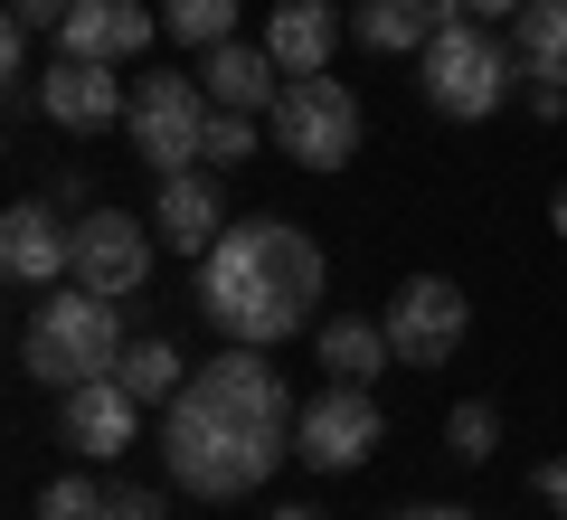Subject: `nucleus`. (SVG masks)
I'll return each instance as SVG.
<instances>
[{
  "label": "nucleus",
  "instance_id": "1",
  "mask_svg": "<svg viewBox=\"0 0 567 520\" xmlns=\"http://www.w3.org/2000/svg\"><path fill=\"white\" fill-rule=\"evenodd\" d=\"M303 407H284V369L246 340H227L208 369H189V388L162 407V463L181 492L199 501H246L265 473L284 463Z\"/></svg>",
  "mask_w": 567,
  "mask_h": 520
},
{
  "label": "nucleus",
  "instance_id": "2",
  "mask_svg": "<svg viewBox=\"0 0 567 520\" xmlns=\"http://www.w3.org/2000/svg\"><path fill=\"white\" fill-rule=\"evenodd\" d=\"M322 284H331V265L293 218H246L199 256V313L246 350H275V340H293L312 322Z\"/></svg>",
  "mask_w": 567,
  "mask_h": 520
},
{
  "label": "nucleus",
  "instance_id": "3",
  "mask_svg": "<svg viewBox=\"0 0 567 520\" xmlns=\"http://www.w3.org/2000/svg\"><path fill=\"white\" fill-rule=\"evenodd\" d=\"M123 350H133V340H123V313L104 294H85V284H58V294L29 313V332H20V369L39 388H58V398L85 388V379H114Z\"/></svg>",
  "mask_w": 567,
  "mask_h": 520
},
{
  "label": "nucleus",
  "instance_id": "4",
  "mask_svg": "<svg viewBox=\"0 0 567 520\" xmlns=\"http://www.w3.org/2000/svg\"><path fill=\"white\" fill-rule=\"evenodd\" d=\"M133 161L152 171V181H171V171H208V123H218V104H208L199 77H162V67H133Z\"/></svg>",
  "mask_w": 567,
  "mask_h": 520
},
{
  "label": "nucleus",
  "instance_id": "5",
  "mask_svg": "<svg viewBox=\"0 0 567 520\" xmlns=\"http://www.w3.org/2000/svg\"><path fill=\"white\" fill-rule=\"evenodd\" d=\"M511 58H520V48H511L502 29H483V20L435 29V48L416 58L425 104H435L445 123H483V114H502V95H511Z\"/></svg>",
  "mask_w": 567,
  "mask_h": 520
},
{
  "label": "nucleus",
  "instance_id": "6",
  "mask_svg": "<svg viewBox=\"0 0 567 520\" xmlns=\"http://www.w3.org/2000/svg\"><path fill=\"white\" fill-rule=\"evenodd\" d=\"M265 133H275L284 161H303V171H341V161L360 152V95H350L341 77H284Z\"/></svg>",
  "mask_w": 567,
  "mask_h": 520
},
{
  "label": "nucleus",
  "instance_id": "7",
  "mask_svg": "<svg viewBox=\"0 0 567 520\" xmlns=\"http://www.w3.org/2000/svg\"><path fill=\"white\" fill-rule=\"evenodd\" d=\"M152 256H162V227L152 218H133V208H85L76 218V275L66 284H85L104 303H133L152 284Z\"/></svg>",
  "mask_w": 567,
  "mask_h": 520
},
{
  "label": "nucleus",
  "instance_id": "8",
  "mask_svg": "<svg viewBox=\"0 0 567 520\" xmlns=\"http://www.w3.org/2000/svg\"><path fill=\"white\" fill-rule=\"evenodd\" d=\"M388 436L379 398H369L360 379H331L322 398H303V417H293V463H312V473H350V463H369Z\"/></svg>",
  "mask_w": 567,
  "mask_h": 520
},
{
  "label": "nucleus",
  "instance_id": "9",
  "mask_svg": "<svg viewBox=\"0 0 567 520\" xmlns=\"http://www.w3.org/2000/svg\"><path fill=\"white\" fill-rule=\"evenodd\" d=\"M388 350H398V369H445L454 350H464V322H473V303H464V284H445V275H406L398 294H388Z\"/></svg>",
  "mask_w": 567,
  "mask_h": 520
},
{
  "label": "nucleus",
  "instance_id": "10",
  "mask_svg": "<svg viewBox=\"0 0 567 520\" xmlns=\"http://www.w3.org/2000/svg\"><path fill=\"white\" fill-rule=\"evenodd\" d=\"M0 275L29 294H58L76 275V227H58V200H20L0 218Z\"/></svg>",
  "mask_w": 567,
  "mask_h": 520
},
{
  "label": "nucleus",
  "instance_id": "11",
  "mask_svg": "<svg viewBox=\"0 0 567 520\" xmlns=\"http://www.w3.org/2000/svg\"><path fill=\"white\" fill-rule=\"evenodd\" d=\"M39 114L58 123V133H114V123L133 114V95H123V67L58 58V67L39 77Z\"/></svg>",
  "mask_w": 567,
  "mask_h": 520
},
{
  "label": "nucleus",
  "instance_id": "12",
  "mask_svg": "<svg viewBox=\"0 0 567 520\" xmlns=\"http://www.w3.org/2000/svg\"><path fill=\"white\" fill-rule=\"evenodd\" d=\"M162 10H142V0H76L58 29V58H95V67H133L152 48Z\"/></svg>",
  "mask_w": 567,
  "mask_h": 520
},
{
  "label": "nucleus",
  "instance_id": "13",
  "mask_svg": "<svg viewBox=\"0 0 567 520\" xmlns=\"http://www.w3.org/2000/svg\"><path fill=\"white\" fill-rule=\"evenodd\" d=\"M152 227H162L171 256H208V246L227 237V200H218V171H171L162 190H152Z\"/></svg>",
  "mask_w": 567,
  "mask_h": 520
},
{
  "label": "nucleus",
  "instance_id": "14",
  "mask_svg": "<svg viewBox=\"0 0 567 520\" xmlns=\"http://www.w3.org/2000/svg\"><path fill=\"white\" fill-rule=\"evenodd\" d=\"M58 426H66V445H76V455L114 463V455H133L142 398H133L123 379H85V388H66V398H58Z\"/></svg>",
  "mask_w": 567,
  "mask_h": 520
},
{
  "label": "nucleus",
  "instance_id": "15",
  "mask_svg": "<svg viewBox=\"0 0 567 520\" xmlns=\"http://www.w3.org/2000/svg\"><path fill=\"white\" fill-rule=\"evenodd\" d=\"M464 20V0H360V48L369 58H425L435 48V29Z\"/></svg>",
  "mask_w": 567,
  "mask_h": 520
},
{
  "label": "nucleus",
  "instance_id": "16",
  "mask_svg": "<svg viewBox=\"0 0 567 520\" xmlns=\"http://www.w3.org/2000/svg\"><path fill=\"white\" fill-rule=\"evenodd\" d=\"M208 104L218 114H275V95H284V67H275V48H246V39H227V48H208Z\"/></svg>",
  "mask_w": 567,
  "mask_h": 520
},
{
  "label": "nucleus",
  "instance_id": "17",
  "mask_svg": "<svg viewBox=\"0 0 567 520\" xmlns=\"http://www.w3.org/2000/svg\"><path fill=\"white\" fill-rule=\"evenodd\" d=\"M265 48H275L284 77H322L331 48H341V10H331V0H275V20H265Z\"/></svg>",
  "mask_w": 567,
  "mask_h": 520
},
{
  "label": "nucleus",
  "instance_id": "18",
  "mask_svg": "<svg viewBox=\"0 0 567 520\" xmlns=\"http://www.w3.org/2000/svg\"><path fill=\"white\" fill-rule=\"evenodd\" d=\"M312 350H322V379H379L398 350H388V322H369V313H341V322H322L312 332Z\"/></svg>",
  "mask_w": 567,
  "mask_h": 520
},
{
  "label": "nucleus",
  "instance_id": "19",
  "mask_svg": "<svg viewBox=\"0 0 567 520\" xmlns=\"http://www.w3.org/2000/svg\"><path fill=\"white\" fill-rule=\"evenodd\" d=\"M511 48H520L529 85H567V0H529L511 20Z\"/></svg>",
  "mask_w": 567,
  "mask_h": 520
},
{
  "label": "nucleus",
  "instance_id": "20",
  "mask_svg": "<svg viewBox=\"0 0 567 520\" xmlns=\"http://www.w3.org/2000/svg\"><path fill=\"white\" fill-rule=\"evenodd\" d=\"M114 379L133 388L142 407H171V398L189 388V360H181V340H171V332H152V340H133V350H123V369H114Z\"/></svg>",
  "mask_w": 567,
  "mask_h": 520
},
{
  "label": "nucleus",
  "instance_id": "21",
  "mask_svg": "<svg viewBox=\"0 0 567 520\" xmlns=\"http://www.w3.org/2000/svg\"><path fill=\"white\" fill-rule=\"evenodd\" d=\"M162 29H171L181 48H199V58H208V48L237 39V0H162Z\"/></svg>",
  "mask_w": 567,
  "mask_h": 520
},
{
  "label": "nucleus",
  "instance_id": "22",
  "mask_svg": "<svg viewBox=\"0 0 567 520\" xmlns=\"http://www.w3.org/2000/svg\"><path fill=\"white\" fill-rule=\"evenodd\" d=\"M445 455H454V463H492V455H502V407H492V398H464V407L445 417Z\"/></svg>",
  "mask_w": 567,
  "mask_h": 520
},
{
  "label": "nucleus",
  "instance_id": "23",
  "mask_svg": "<svg viewBox=\"0 0 567 520\" xmlns=\"http://www.w3.org/2000/svg\"><path fill=\"white\" fill-rule=\"evenodd\" d=\"M39 520H114V482H95V473H58L39 492Z\"/></svg>",
  "mask_w": 567,
  "mask_h": 520
},
{
  "label": "nucleus",
  "instance_id": "24",
  "mask_svg": "<svg viewBox=\"0 0 567 520\" xmlns=\"http://www.w3.org/2000/svg\"><path fill=\"white\" fill-rule=\"evenodd\" d=\"M246 152H256V114H218L208 123V171H237Z\"/></svg>",
  "mask_w": 567,
  "mask_h": 520
},
{
  "label": "nucleus",
  "instance_id": "25",
  "mask_svg": "<svg viewBox=\"0 0 567 520\" xmlns=\"http://www.w3.org/2000/svg\"><path fill=\"white\" fill-rule=\"evenodd\" d=\"M171 501L162 492H142V482H114V520H162Z\"/></svg>",
  "mask_w": 567,
  "mask_h": 520
},
{
  "label": "nucleus",
  "instance_id": "26",
  "mask_svg": "<svg viewBox=\"0 0 567 520\" xmlns=\"http://www.w3.org/2000/svg\"><path fill=\"white\" fill-rule=\"evenodd\" d=\"M66 10L76 0H10V20H29V29H66Z\"/></svg>",
  "mask_w": 567,
  "mask_h": 520
},
{
  "label": "nucleus",
  "instance_id": "27",
  "mask_svg": "<svg viewBox=\"0 0 567 520\" xmlns=\"http://www.w3.org/2000/svg\"><path fill=\"white\" fill-rule=\"evenodd\" d=\"M539 501L567 520V455H548V463H539Z\"/></svg>",
  "mask_w": 567,
  "mask_h": 520
},
{
  "label": "nucleus",
  "instance_id": "28",
  "mask_svg": "<svg viewBox=\"0 0 567 520\" xmlns=\"http://www.w3.org/2000/svg\"><path fill=\"white\" fill-rule=\"evenodd\" d=\"M529 0H464V20H483V29H502V20H520Z\"/></svg>",
  "mask_w": 567,
  "mask_h": 520
},
{
  "label": "nucleus",
  "instance_id": "29",
  "mask_svg": "<svg viewBox=\"0 0 567 520\" xmlns=\"http://www.w3.org/2000/svg\"><path fill=\"white\" fill-rule=\"evenodd\" d=\"M0 67H10V77L29 67V20H10V29H0Z\"/></svg>",
  "mask_w": 567,
  "mask_h": 520
},
{
  "label": "nucleus",
  "instance_id": "30",
  "mask_svg": "<svg viewBox=\"0 0 567 520\" xmlns=\"http://www.w3.org/2000/svg\"><path fill=\"white\" fill-rule=\"evenodd\" d=\"M398 520H473L464 501H435V511H398Z\"/></svg>",
  "mask_w": 567,
  "mask_h": 520
},
{
  "label": "nucleus",
  "instance_id": "31",
  "mask_svg": "<svg viewBox=\"0 0 567 520\" xmlns=\"http://www.w3.org/2000/svg\"><path fill=\"white\" fill-rule=\"evenodd\" d=\"M275 520H331V511H312V501H284V511Z\"/></svg>",
  "mask_w": 567,
  "mask_h": 520
},
{
  "label": "nucleus",
  "instance_id": "32",
  "mask_svg": "<svg viewBox=\"0 0 567 520\" xmlns=\"http://www.w3.org/2000/svg\"><path fill=\"white\" fill-rule=\"evenodd\" d=\"M548 227H558V237H567V181H558V200H548Z\"/></svg>",
  "mask_w": 567,
  "mask_h": 520
}]
</instances>
